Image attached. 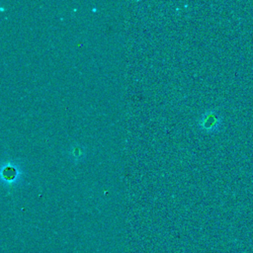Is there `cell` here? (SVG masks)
Returning a JSON list of instances; mask_svg holds the SVG:
<instances>
[{
	"label": "cell",
	"instance_id": "6da1fadb",
	"mask_svg": "<svg viewBox=\"0 0 253 253\" xmlns=\"http://www.w3.org/2000/svg\"><path fill=\"white\" fill-rule=\"evenodd\" d=\"M202 126L209 131L216 130L219 126V119L213 113H207L202 119Z\"/></svg>",
	"mask_w": 253,
	"mask_h": 253
}]
</instances>
